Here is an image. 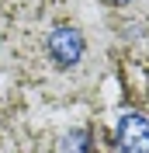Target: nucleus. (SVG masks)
<instances>
[{
    "mask_svg": "<svg viewBox=\"0 0 149 153\" xmlns=\"http://www.w3.org/2000/svg\"><path fill=\"white\" fill-rule=\"evenodd\" d=\"M63 153H90V136L83 129H73V132L63 139Z\"/></svg>",
    "mask_w": 149,
    "mask_h": 153,
    "instance_id": "7ed1b4c3",
    "label": "nucleus"
},
{
    "mask_svg": "<svg viewBox=\"0 0 149 153\" xmlns=\"http://www.w3.org/2000/svg\"><path fill=\"white\" fill-rule=\"evenodd\" d=\"M118 153H149V118L125 111L118 118Z\"/></svg>",
    "mask_w": 149,
    "mask_h": 153,
    "instance_id": "f03ea898",
    "label": "nucleus"
},
{
    "mask_svg": "<svg viewBox=\"0 0 149 153\" xmlns=\"http://www.w3.org/2000/svg\"><path fill=\"white\" fill-rule=\"evenodd\" d=\"M45 49H49V59H52L59 70H73L76 63L83 59V35H80V28H73V25H59V28L49 31Z\"/></svg>",
    "mask_w": 149,
    "mask_h": 153,
    "instance_id": "f257e3e1",
    "label": "nucleus"
},
{
    "mask_svg": "<svg viewBox=\"0 0 149 153\" xmlns=\"http://www.w3.org/2000/svg\"><path fill=\"white\" fill-rule=\"evenodd\" d=\"M114 4H125V0H114Z\"/></svg>",
    "mask_w": 149,
    "mask_h": 153,
    "instance_id": "20e7f679",
    "label": "nucleus"
}]
</instances>
